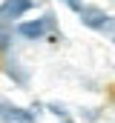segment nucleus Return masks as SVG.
Returning <instances> with one entry per match:
<instances>
[{
    "instance_id": "423d86ee",
    "label": "nucleus",
    "mask_w": 115,
    "mask_h": 123,
    "mask_svg": "<svg viewBox=\"0 0 115 123\" xmlns=\"http://www.w3.org/2000/svg\"><path fill=\"white\" fill-rule=\"evenodd\" d=\"M3 109H6V106H3V103H0V115H3Z\"/></svg>"
},
{
    "instance_id": "7ed1b4c3",
    "label": "nucleus",
    "mask_w": 115,
    "mask_h": 123,
    "mask_svg": "<svg viewBox=\"0 0 115 123\" xmlns=\"http://www.w3.org/2000/svg\"><path fill=\"white\" fill-rule=\"evenodd\" d=\"M17 34L26 37V40H37L46 34V20H29V23H20L17 26Z\"/></svg>"
},
{
    "instance_id": "20e7f679",
    "label": "nucleus",
    "mask_w": 115,
    "mask_h": 123,
    "mask_svg": "<svg viewBox=\"0 0 115 123\" xmlns=\"http://www.w3.org/2000/svg\"><path fill=\"white\" fill-rule=\"evenodd\" d=\"M6 123H35V112H29V109H3V115H0Z\"/></svg>"
},
{
    "instance_id": "39448f33",
    "label": "nucleus",
    "mask_w": 115,
    "mask_h": 123,
    "mask_svg": "<svg viewBox=\"0 0 115 123\" xmlns=\"http://www.w3.org/2000/svg\"><path fill=\"white\" fill-rule=\"evenodd\" d=\"M63 3H66V6H69V9H75V12H78V9H81V6H84V3H81V0H63Z\"/></svg>"
},
{
    "instance_id": "f03ea898",
    "label": "nucleus",
    "mask_w": 115,
    "mask_h": 123,
    "mask_svg": "<svg viewBox=\"0 0 115 123\" xmlns=\"http://www.w3.org/2000/svg\"><path fill=\"white\" fill-rule=\"evenodd\" d=\"M32 9V0H6L0 6V17H9V20H17L20 14H26Z\"/></svg>"
},
{
    "instance_id": "f257e3e1",
    "label": "nucleus",
    "mask_w": 115,
    "mask_h": 123,
    "mask_svg": "<svg viewBox=\"0 0 115 123\" xmlns=\"http://www.w3.org/2000/svg\"><path fill=\"white\" fill-rule=\"evenodd\" d=\"M78 14H81V20H84V26L89 29H104V26H109V17L101 12V9H92V6H81L78 9Z\"/></svg>"
}]
</instances>
